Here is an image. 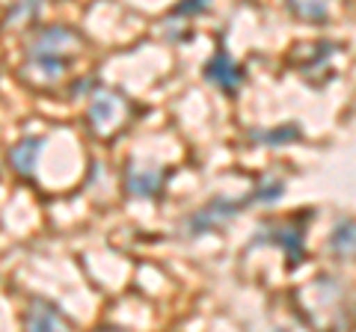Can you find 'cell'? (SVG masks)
<instances>
[{
    "mask_svg": "<svg viewBox=\"0 0 356 332\" xmlns=\"http://www.w3.org/2000/svg\"><path fill=\"white\" fill-rule=\"evenodd\" d=\"M81 45H83V39L72 27H65V24L42 27L39 33H33V39L27 45V69L39 72L44 81H57L72 65Z\"/></svg>",
    "mask_w": 356,
    "mask_h": 332,
    "instance_id": "obj_1",
    "label": "cell"
},
{
    "mask_svg": "<svg viewBox=\"0 0 356 332\" xmlns=\"http://www.w3.org/2000/svg\"><path fill=\"white\" fill-rule=\"evenodd\" d=\"M252 202V196H243V199H226V196H217L211 199L205 208H199L193 217H187L184 223V231L191 238H199V235H208V231L220 229L222 223H229V219H235L243 208Z\"/></svg>",
    "mask_w": 356,
    "mask_h": 332,
    "instance_id": "obj_2",
    "label": "cell"
},
{
    "mask_svg": "<svg viewBox=\"0 0 356 332\" xmlns=\"http://www.w3.org/2000/svg\"><path fill=\"white\" fill-rule=\"evenodd\" d=\"M125 113H128V101L119 92H113V90H98L95 98H92V104H89L86 122H89V128H92V134L110 137V134H116V131L122 128Z\"/></svg>",
    "mask_w": 356,
    "mask_h": 332,
    "instance_id": "obj_3",
    "label": "cell"
},
{
    "mask_svg": "<svg viewBox=\"0 0 356 332\" xmlns=\"http://www.w3.org/2000/svg\"><path fill=\"white\" fill-rule=\"evenodd\" d=\"M259 243H276L285 256H288V267H297L306 258V243H303V226L291 219V223H264L255 235L252 247Z\"/></svg>",
    "mask_w": 356,
    "mask_h": 332,
    "instance_id": "obj_4",
    "label": "cell"
},
{
    "mask_svg": "<svg viewBox=\"0 0 356 332\" xmlns=\"http://www.w3.org/2000/svg\"><path fill=\"white\" fill-rule=\"evenodd\" d=\"M205 81L214 83V86H220L222 92L235 95V92L241 90V83H243V69L229 57L226 51H217L214 57L205 63Z\"/></svg>",
    "mask_w": 356,
    "mask_h": 332,
    "instance_id": "obj_5",
    "label": "cell"
},
{
    "mask_svg": "<svg viewBox=\"0 0 356 332\" xmlns=\"http://www.w3.org/2000/svg\"><path fill=\"white\" fill-rule=\"evenodd\" d=\"M166 181L163 166H137L131 163L125 169V190L137 199H152L161 193V187Z\"/></svg>",
    "mask_w": 356,
    "mask_h": 332,
    "instance_id": "obj_6",
    "label": "cell"
},
{
    "mask_svg": "<svg viewBox=\"0 0 356 332\" xmlns=\"http://www.w3.org/2000/svg\"><path fill=\"white\" fill-rule=\"evenodd\" d=\"M24 326L33 332H51V329H65L69 320L60 315L57 306H51L48 300H30L24 312Z\"/></svg>",
    "mask_w": 356,
    "mask_h": 332,
    "instance_id": "obj_7",
    "label": "cell"
},
{
    "mask_svg": "<svg viewBox=\"0 0 356 332\" xmlns=\"http://www.w3.org/2000/svg\"><path fill=\"white\" fill-rule=\"evenodd\" d=\"M42 149H44V137H24L21 142H15V146L9 149V163H13V169L18 175H24V179H30V175L36 172Z\"/></svg>",
    "mask_w": 356,
    "mask_h": 332,
    "instance_id": "obj_8",
    "label": "cell"
},
{
    "mask_svg": "<svg viewBox=\"0 0 356 332\" xmlns=\"http://www.w3.org/2000/svg\"><path fill=\"white\" fill-rule=\"evenodd\" d=\"M330 252L336 258H356V219H336L330 231Z\"/></svg>",
    "mask_w": 356,
    "mask_h": 332,
    "instance_id": "obj_9",
    "label": "cell"
},
{
    "mask_svg": "<svg viewBox=\"0 0 356 332\" xmlns=\"http://www.w3.org/2000/svg\"><path fill=\"white\" fill-rule=\"evenodd\" d=\"M288 13L309 24H321L330 15V0H285Z\"/></svg>",
    "mask_w": 356,
    "mask_h": 332,
    "instance_id": "obj_10",
    "label": "cell"
},
{
    "mask_svg": "<svg viewBox=\"0 0 356 332\" xmlns=\"http://www.w3.org/2000/svg\"><path fill=\"white\" fill-rule=\"evenodd\" d=\"M42 13V0H15L6 13V27H18L24 21H36Z\"/></svg>",
    "mask_w": 356,
    "mask_h": 332,
    "instance_id": "obj_11",
    "label": "cell"
},
{
    "mask_svg": "<svg viewBox=\"0 0 356 332\" xmlns=\"http://www.w3.org/2000/svg\"><path fill=\"white\" fill-rule=\"evenodd\" d=\"M252 137L259 142H264V146H288V142L300 140V128L297 125H282L276 131H255Z\"/></svg>",
    "mask_w": 356,
    "mask_h": 332,
    "instance_id": "obj_12",
    "label": "cell"
},
{
    "mask_svg": "<svg viewBox=\"0 0 356 332\" xmlns=\"http://www.w3.org/2000/svg\"><path fill=\"white\" fill-rule=\"evenodd\" d=\"M285 193V184L280 179H264L259 187L252 190V202H264V205H273V202H280Z\"/></svg>",
    "mask_w": 356,
    "mask_h": 332,
    "instance_id": "obj_13",
    "label": "cell"
},
{
    "mask_svg": "<svg viewBox=\"0 0 356 332\" xmlns=\"http://www.w3.org/2000/svg\"><path fill=\"white\" fill-rule=\"evenodd\" d=\"M211 6V0H181L175 9H172V15H199V13H205V9Z\"/></svg>",
    "mask_w": 356,
    "mask_h": 332,
    "instance_id": "obj_14",
    "label": "cell"
},
{
    "mask_svg": "<svg viewBox=\"0 0 356 332\" xmlns=\"http://www.w3.org/2000/svg\"><path fill=\"white\" fill-rule=\"evenodd\" d=\"M92 83H95L92 77H86L83 83H74V86H72V95H81V90H89V86H92Z\"/></svg>",
    "mask_w": 356,
    "mask_h": 332,
    "instance_id": "obj_15",
    "label": "cell"
}]
</instances>
